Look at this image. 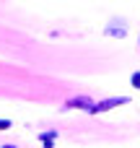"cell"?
Returning <instances> with one entry per match:
<instances>
[{
    "instance_id": "1",
    "label": "cell",
    "mask_w": 140,
    "mask_h": 148,
    "mask_svg": "<svg viewBox=\"0 0 140 148\" xmlns=\"http://www.w3.org/2000/svg\"><path fill=\"white\" fill-rule=\"evenodd\" d=\"M125 104H130V96H112V99H101V101H94L91 114L109 112V109H114V107H125Z\"/></svg>"
},
{
    "instance_id": "2",
    "label": "cell",
    "mask_w": 140,
    "mask_h": 148,
    "mask_svg": "<svg viewBox=\"0 0 140 148\" xmlns=\"http://www.w3.org/2000/svg\"><path fill=\"white\" fill-rule=\"evenodd\" d=\"M104 34H107V36H114V39H125V36H127V23H125V18L109 21V26L104 29Z\"/></svg>"
},
{
    "instance_id": "3",
    "label": "cell",
    "mask_w": 140,
    "mask_h": 148,
    "mask_svg": "<svg viewBox=\"0 0 140 148\" xmlns=\"http://www.w3.org/2000/svg\"><path fill=\"white\" fill-rule=\"evenodd\" d=\"M73 107L86 109V112L91 114V109H94V99H91V96H73V99L65 101V109H73Z\"/></svg>"
},
{
    "instance_id": "4",
    "label": "cell",
    "mask_w": 140,
    "mask_h": 148,
    "mask_svg": "<svg viewBox=\"0 0 140 148\" xmlns=\"http://www.w3.org/2000/svg\"><path fill=\"white\" fill-rule=\"evenodd\" d=\"M57 138V130H47L42 133V140H44V148H52V140Z\"/></svg>"
},
{
    "instance_id": "5",
    "label": "cell",
    "mask_w": 140,
    "mask_h": 148,
    "mask_svg": "<svg viewBox=\"0 0 140 148\" xmlns=\"http://www.w3.org/2000/svg\"><path fill=\"white\" fill-rule=\"evenodd\" d=\"M130 83H132V88H140V70H135L130 75Z\"/></svg>"
},
{
    "instance_id": "6",
    "label": "cell",
    "mask_w": 140,
    "mask_h": 148,
    "mask_svg": "<svg viewBox=\"0 0 140 148\" xmlns=\"http://www.w3.org/2000/svg\"><path fill=\"white\" fill-rule=\"evenodd\" d=\"M10 127V120H0V130H8Z\"/></svg>"
},
{
    "instance_id": "7",
    "label": "cell",
    "mask_w": 140,
    "mask_h": 148,
    "mask_svg": "<svg viewBox=\"0 0 140 148\" xmlns=\"http://www.w3.org/2000/svg\"><path fill=\"white\" fill-rule=\"evenodd\" d=\"M3 148H16V146H3Z\"/></svg>"
},
{
    "instance_id": "8",
    "label": "cell",
    "mask_w": 140,
    "mask_h": 148,
    "mask_svg": "<svg viewBox=\"0 0 140 148\" xmlns=\"http://www.w3.org/2000/svg\"><path fill=\"white\" fill-rule=\"evenodd\" d=\"M138 47H140V39H138Z\"/></svg>"
}]
</instances>
